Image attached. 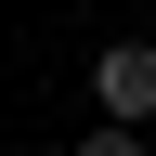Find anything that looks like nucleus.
Returning a JSON list of instances; mask_svg holds the SVG:
<instances>
[{"instance_id":"1","label":"nucleus","mask_w":156,"mask_h":156,"mask_svg":"<svg viewBox=\"0 0 156 156\" xmlns=\"http://www.w3.org/2000/svg\"><path fill=\"white\" fill-rule=\"evenodd\" d=\"M91 104H104L117 130H156V39H117L104 65H91Z\"/></svg>"},{"instance_id":"2","label":"nucleus","mask_w":156,"mask_h":156,"mask_svg":"<svg viewBox=\"0 0 156 156\" xmlns=\"http://www.w3.org/2000/svg\"><path fill=\"white\" fill-rule=\"evenodd\" d=\"M78 156H143V130H117V117H104V130H91Z\"/></svg>"}]
</instances>
